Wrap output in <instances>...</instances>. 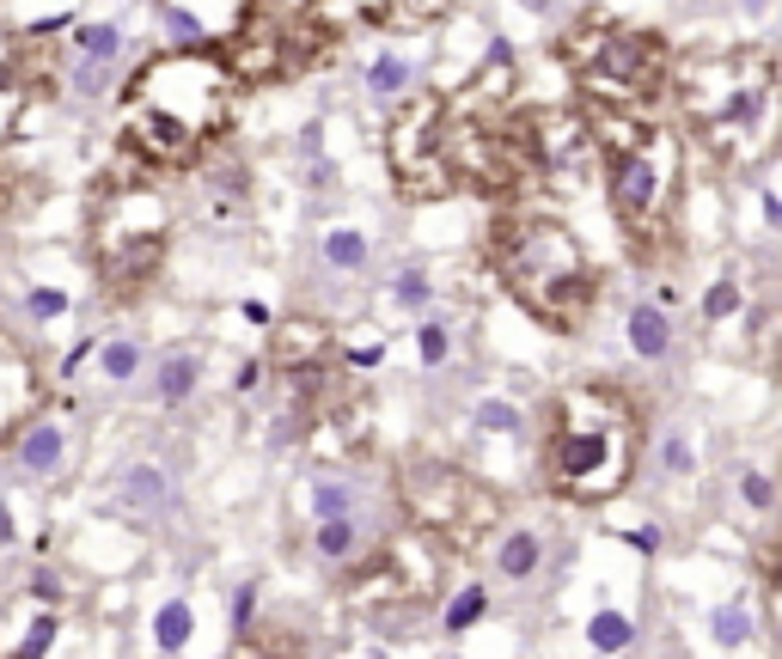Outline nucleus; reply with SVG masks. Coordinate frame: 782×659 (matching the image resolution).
<instances>
[{
  "label": "nucleus",
  "instance_id": "f257e3e1",
  "mask_svg": "<svg viewBox=\"0 0 782 659\" xmlns=\"http://www.w3.org/2000/svg\"><path fill=\"white\" fill-rule=\"evenodd\" d=\"M239 79L221 50H165L135 67L122 93V153L147 172H184L226 129Z\"/></svg>",
  "mask_w": 782,
  "mask_h": 659
},
{
  "label": "nucleus",
  "instance_id": "f03ea898",
  "mask_svg": "<svg viewBox=\"0 0 782 659\" xmlns=\"http://www.w3.org/2000/svg\"><path fill=\"white\" fill-rule=\"evenodd\" d=\"M642 458V422L636 403L618 385H563L544 403L538 434V471L544 488L575 507H599L630 488Z\"/></svg>",
  "mask_w": 782,
  "mask_h": 659
},
{
  "label": "nucleus",
  "instance_id": "7ed1b4c3",
  "mask_svg": "<svg viewBox=\"0 0 782 659\" xmlns=\"http://www.w3.org/2000/svg\"><path fill=\"white\" fill-rule=\"evenodd\" d=\"M690 134L728 165H758L782 147V67L764 50H716L673 74Z\"/></svg>",
  "mask_w": 782,
  "mask_h": 659
},
{
  "label": "nucleus",
  "instance_id": "20e7f679",
  "mask_svg": "<svg viewBox=\"0 0 782 659\" xmlns=\"http://www.w3.org/2000/svg\"><path fill=\"white\" fill-rule=\"evenodd\" d=\"M587 117H593L606 202L623 245L636 257H661V245L673 238V208H678V134L649 122V110L587 105Z\"/></svg>",
  "mask_w": 782,
  "mask_h": 659
},
{
  "label": "nucleus",
  "instance_id": "39448f33",
  "mask_svg": "<svg viewBox=\"0 0 782 659\" xmlns=\"http://www.w3.org/2000/svg\"><path fill=\"white\" fill-rule=\"evenodd\" d=\"M490 269L544 330L569 336L593 312L599 276L587 263L581 238L550 214H502L490 226Z\"/></svg>",
  "mask_w": 782,
  "mask_h": 659
},
{
  "label": "nucleus",
  "instance_id": "423d86ee",
  "mask_svg": "<svg viewBox=\"0 0 782 659\" xmlns=\"http://www.w3.org/2000/svg\"><path fill=\"white\" fill-rule=\"evenodd\" d=\"M569 79L581 86L587 105L606 110H649L673 79V55L654 31L642 25H618V19H581L563 31L557 43Z\"/></svg>",
  "mask_w": 782,
  "mask_h": 659
},
{
  "label": "nucleus",
  "instance_id": "0eeeda50",
  "mask_svg": "<svg viewBox=\"0 0 782 659\" xmlns=\"http://www.w3.org/2000/svg\"><path fill=\"white\" fill-rule=\"evenodd\" d=\"M147 165L122 153V172L105 177V196H98V220H93V263L105 276L110 293H135L141 281H153V269L165 263V245H172V214L165 196L147 190Z\"/></svg>",
  "mask_w": 782,
  "mask_h": 659
},
{
  "label": "nucleus",
  "instance_id": "6e6552de",
  "mask_svg": "<svg viewBox=\"0 0 782 659\" xmlns=\"http://www.w3.org/2000/svg\"><path fill=\"white\" fill-rule=\"evenodd\" d=\"M336 43V0H245L239 31L221 43L239 86H276L288 74L331 55Z\"/></svg>",
  "mask_w": 782,
  "mask_h": 659
},
{
  "label": "nucleus",
  "instance_id": "1a4fd4ad",
  "mask_svg": "<svg viewBox=\"0 0 782 659\" xmlns=\"http://www.w3.org/2000/svg\"><path fill=\"white\" fill-rule=\"evenodd\" d=\"M398 501L404 519L416 531L440 543V550H471V543L490 538V526L502 519V501L483 476L459 471L447 458H410L398 476Z\"/></svg>",
  "mask_w": 782,
  "mask_h": 659
},
{
  "label": "nucleus",
  "instance_id": "9d476101",
  "mask_svg": "<svg viewBox=\"0 0 782 659\" xmlns=\"http://www.w3.org/2000/svg\"><path fill=\"white\" fill-rule=\"evenodd\" d=\"M452 105L440 93H404L392 122H385V165L392 184L410 202H440L459 184V159H452Z\"/></svg>",
  "mask_w": 782,
  "mask_h": 659
},
{
  "label": "nucleus",
  "instance_id": "9b49d317",
  "mask_svg": "<svg viewBox=\"0 0 782 659\" xmlns=\"http://www.w3.org/2000/svg\"><path fill=\"white\" fill-rule=\"evenodd\" d=\"M435 586H440V543L410 526L404 538L379 543L361 568H349L343 598L355 611L385 617V611H404V605H416V598H428Z\"/></svg>",
  "mask_w": 782,
  "mask_h": 659
},
{
  "label": "nucleus",
  "instance_id": "f8f14e48",
  "mask_svg": "<svg viewBox=\"0 0 782 659\" xmlns=\"http://www.w3.org/2000/svg\"><path fill=\"white\" fill-rule=\"evenodd\" d=\"M764 623H770V611L746 605V598H728V605L703 611V641L716 647L721 659H752V653H764V641H770Z\"/></svg>",
  "mask_w": 782,
  "mask_h": 659
},
{
  "label": "nucleus",
  "instance_id": "ddd939ff",
  "mask_svg": "<svg viewBox=\"0 0 782 659\" xmlns=\"http://www.w3.org/2000/svg\"><path fill=\"white\" fill-rule=\"evenodd\" d=\"M31 409H38V367L25 360V348H19V343L0 336V440L13 434Z\"/></svg>",
  "mask_w": 782,
  "mask_h": 659
},
{
  "label": "nucleus",
  "instance_id": "4468645a",
  "mask_svg": "<svg viewBox=\"0 0 782 659\" xmlns=\"http://www.w3.org/2000/svg\"><path fill=\"white\" fill-rule=\"evenodd\" d=\"M623 336H630V355L636 360H666L673 355V317H666V305H630V317H623Z\"/></svg>",
  "mask_w": 782,
  "mask_h": 659
},
{
  "label": "nucleus",
  "instance_id": "2eb2a0df",
  "mask_svg": "<svg viewBox=\"0 0 782 659\" xmlns=\"http://www.w3.org/2000/svg\"><path fill=\"white\" fill-rule=\"evenodd\" d=\"M538 568H544V538L532 526H514L495 543V574H502V581H532Z\"/></svg>",
  "mask_w": 782,
  "mask_h": 659
},
{
  "label": "nucleus",
  "instance_id": "dca6fc26",
  "mask_svg": "<svg viewBox=\"0 0 782 659\" xmlns=\"http://www.w3.org/2000/svg\"><path fill=\"white\" fill-rule=\"evenodd\" d=\"M447 7L452 0H355V19H367V25H428Z\"/></svg>",
  "mask_w": 782,
  "mask_h": 659
},
{
  "label": "nucleus",
  "instance_id": "f3484780",
  "mask_svg": "<svg viewBox=\"0 0 782 659\" xmlns=\"http://www.w3.org/2000/svg\"><path fill=\"white\" fill-rule=\"evenodd\" d=\"M62 452H67V434L55 422H31L25 440H19V464H25L31 476H55L62 471Z\"/></svg>",
  "mask_w": 782,
  "mask_h": 659
},
{
  "label": "nucleus",
  "instance_id": "a211bd4d",
  "mask_svg": "<svg viewBox=\"0 0 782 659\" xmlns=\"http://www.w3.org/2000/svg\"><path fill=\"white\" fill-rule=\"evenodd\" d=\"M587 647H593V653H630V647H636V617L618 611V605L593 611V617H587Z\"/></svg>",
  "mask_w": 782,
  "mask_h": 659
},
{
  "label": "nucleus",
  "instance_id": "6ab92c4d",
  "mask_svg": "<svg viewBox=\"0 0 782 659\" xmlns=\"http://www.w3.org/2000/svg\"><path fill=\"white\" fill-rule=\"evenodd\" d=\"M196 385H202V355L196 348H178V355H165L160 360V403H184V397H196Z\"/></svg>",
  "mask_w": 782,
  "mask_h": 659
},
{
  "label": "nucleus",
  "instance_id": "aec40b11",
  "mask_svg": "<svg viewBox=\"0 0 782 659\" xmlns=\"http://www.w3.org/2000/svg\"><path fill=\"white\" fill-rule=\"evenodd\" d=\"M733 488H740V507H746L752 519H776V514H782V488H776V476L758 471V464H746V471L733 476Z\"/></svg>",
  "mask_w": 782,
  "mask_h": 659
},
{
  "label": "nucleus",
  "instance_id": "412c9836",
  "mask_svg": "<svg viewBox=\"0 0 782 659\" xmlns=\"http://www.w3.org/2000/svg\"><path fill=\"white\" fill-rule=\"evenodd\" d=\"M122 495H129V507L160 514V507H165V471H160V464H135L129 483H122Z\"/></svg>",
  "mask_w": 782,
  "mask_h": 659
},
{
  "label": "nucleus",
  "instance_id": "4be33fe9",
  "mask_svg": "<svg viewBox=\"0 0 782 659\" xmlns=\"http://www.w3.org/2000/svg\"><path fill=\"white\" fill-rule=\"evenodd\" d=\"M324 263L331 269H367V238L355 226H331L324 233Z\"/></svg>",
  "mask_w": 782,
  "mask_h": 659
},
{
  "label": "nucleus",
  "instance_id": "5701e85b",
  "mask_svg": "<svg viewBox=\"0 0 782 659\" xmlns=\"http://www.w3.org/2000/svg\"><path fill=\"white\" fill-rule=\"evenodd\" d=\"M184 641H190V605H184V598H172V605L153 617V647H160V653H178Z\"/></svg>",
  "mask_w": 782,
  "mask_h": 659
},
{
  "label": "nucleus",
  "instance_id": "b1692460",
  "mask_svg": "<svg viewBox=\"0 0 782 659\" xmlns=\"http://www.w3.org/2000/svg\"><path fill=\"white\" fill-rule=\"evenodd\" d=\"M98 372H105L110 385L135 379V372H141V348H135L129 336H117V343H105V348H98Z\"/></svg>",
  "mask_w": 782,
  "mask_h": 659
},
{
  "label": "nucleus",
  "instance_id": "393cba45",
  "mask_svg": "<svg viewBox=\"0 0 782 659\" xmlns=\"http://www.w3.org/2000/svg\"><path fill=\"white\" fill-rule=\"evenodd\" d=\"M483 611H490V586H464V593H459V598H452V605H447V617H440V623H447L452 635H464V629H471V623L483 617Z\"/></svg>",
  "mask_w": 782,
  "mask_h": 659
},
{
  "label": "nucleus",
  "instance_id": "a878e982",
  "mask_svg": "<svg viewBox=\"0 0 782 659\" xmlns=\"http://www.w3.org/2000/svg\"><path fill=\"white\" fill-rule=\"evenodd\" d=\"M367 86L379 98H404V86H410V62H398V55H379V62L367 67Z\"/></svg>",
  "mask_w": 782,
  "mask_h": 659
},
{
  "label": "nucleus",
  "instance_id": "bb28decb",
  "mask_svg": "<svg viewBox=\"0 0 782 659\" xmlns=\"http://www.w3.org/2000/svg\"><path fill=\"white\" fill-rule=\"evenodd\" d=\"M55 641V611H31V629L19 647H7V659H43V647Z\"/></svg>",
  "mask_w": 782,
  "mask_h": 659
},
{
  "label": "nucleus",
  "instance_id": "cd10ccee",
  "mask_svg": "<svg viewBox=\"0 0 782 659\" xmlns=\"http://www.w3.org/2000/svg\"><path fill=\"white\" fill-rule=\"evenodd\" d=\"M349 550H355V526H349V519H319V555L324 562H343Z\"/></svg>",
  "mask_w": 782,
  "mask_h": 659
},
{
  "label": "nucleus",
  "instance_id": "c85d7f7f",
  "mask_svg": "<svg viewBox=\"0 0 782 659\" xmlns=\"http://www.w3.org/2000/svg\"><path fill=\"white\" fill-rule=\"evenodd\" d=\"M733 312H740V281L721 276L716 288L703 293V317H709V324H721V317H733Z\"/></svg>",
  "mask_w": 782,
  "mask_h": 659
},
{
  "label": "nucleus",
  "instance_id": "c756f323",
  "mask_svg": "<svg viewBox=\"0 0 782 659\" xmlns=\"http://www.w3.org/2000/svg\"><path fill=\"white\" fill-rule=\"evenodd\" d=\"M519 422H526V415H519L514 403H502V397H495V403H478V428H483V434H519Z\"/></svg>",
  "mask_w": 782,
  "mask_h": 659
},
{
  "label": "nucleus",
  "instance_id": "7c9ffc66",
  "mask_svg": "<svg viewBox=\"0 0 782 659\" xmlns=\"http://www.w3.org/2000/svg\"><path fill=\"white\" fill-rule=\"evenodd\" d=\"M81 50L98 55V62H110V55L122 50V31H117V25H86V31H81Z\"/></svg>",
  "mask_w": 782,
  "mask_h": 659
},
{
  "label": "nucleus",
  "instance_id": "2f4dec72",
  "mask_svg": "<svg viewBox=\"0 0 782 659\" xmlns=\"http://www.w3.org/2000/svg\"><path fill=\"white\" fill-rule=\"evenodd\" d=\"M416 343H422V367H440V360L452 355V336H447V324H422V330H416Z\"/></svg>",
  "mask_w": 782,
  "mask_h": 659
},
{
  "label": "nucleus",
  "instance_id": "473e14b6",
  "mask_svg": "<svg viewBox=\"0 0 782 659\" xmlns=\"http://www.w3.org/2000/svg\"><path fill=\"white\" fill-rule=\"evenodd\" d=\"M312 507H319V519H349V488L343 483H319Z\"/></svg>",
  "mask_w": 782,
  "mask_h": 659
},
{
  "label": "nucleus",
  "instance_id": "72a5a7b5",
  "mask_svg": "<svg viewBox=\"0 0 782 659\" xmlns=\"http://www.w3.org/2000/svg\"><path fill=\"white\" fill-rule=\"evenodd\" d=\"M666 471H673V476H690V440H685V434H666Z\"/></svg>",
  "mask_w": 782,
  "mask_h": 659
},
{
  "label": "nucleus",
  "instance_id": "f704fd0d",
  "mask_svg": "<svg viewBox=\"0 0 782 659\" xmlns=\"http://www.w3.org/2000/svg\"><path fill=\"white\" fill-rule=\"evenodd\" d=\"M398 300L404 305H422L428 300V276H416V269H410V276H398Z\"/></svg>",
  "mask_w": 782,
  "mask_h": 659
},
{
  "label": "nucleus",
  "instance_id": "c9c22d12",
  "mask_svg": "<svg viewBox=\"0 0 782 659\" xmlns=\"http://www.w3.org/2000/svg\"><path fill=\"white\" fill-rule=\"evenodd\" d=\"M233 659H288V653H281V641H245Z\"/></svg>",
  "mask_w": 782,
  "mask_h": 659
},
{
  "label": "nucleus",
  "instance_id": "e433bc0d",
  "mask_svg": "<svg viewBox=\"0 0 782 659\" xmlns=\"http://www.w3.org/2000/svg\"><path fill=\"white\" fill-rule=\"evenodd\" d=\"M31 312H38V317H55V312H67V293H31Z\"/></svg>",
  "mask_w": 782,
  "mask_h": 659
},
{
  "label": "nucleus",
  "instance_id": "4c0bfd02",
  "mask_svg": "<svg viewBox=\"0 0 782 659\" xmlns=\"http://www.w3.org/2000/svg\"><path fill=\"white\" fill-rule=\"evenodd\" d=\"M251 611H257V593H251V586H245V593L233 598V623H239V635L251 629Z\"/></svg>",
  "mask_w": 782,
  "mask_h": 659
},
{
  "label": "nucleus",
  "instance_id": "58836bf2",
  "mask_svg": "<svg viewBox=\"0 0 782 659\" xmlns=\"http://www.w3.org/2000/svg\"><path fill=\"white\" fill-rule=\"evenodd\" d=\"M0 543H19V526H13V507L0 501Z\"/></svg>",
  "mask_w": 782,
  "mask_h": 659
},
{
  "label": "nucleus",
  "instance_id": "ea45409f",
  "mask_svg": "<svg viewBox=\"0 0 782 659\" xmlns=\"http://www.w3.org/2000/svg\"><path fill=\"white\" fill-rule=\"evenodd\" d=\"M257 372H264V367H257V360H245V367H239V391H257V385H264Z\"/></svg>",
  "mask_w": 782,
  "mask_h": 659
},
{
  "label": "nucleus",
  "instance_id": "a19ab883",
  "mask_svg": "<svg viewBox=\"0 0 782 659\" xmlns=\"http://www.w3.org/2000/svg\"><path fill=\"white\" fill-rule=\"evenodd\" d=\"M758 202H764V220H770V226H776V233H782V202L770 196V190H764V196H758Z\"/></svg>",
  "mask_w": 782,
  "mask_h": 659
},
{
  "label": "nucleus",
  "instance_id": "79ce46f5",
  "mask_svg": "<svg viewBox=\"0 0 782 659\" xmlns=\"http://www.w3.org/2000/svg\"><path fill=\"white\" fill-rule=\"evenodd\" d=\"M733 7H740L746 19H758V13H770V0H733Z\"/></svg>",
  "mask_w": 782,
  "mask_h": 659
},
{
  "label": "nucleus",
  "instance_id": "37998d69",
  "mask_svg": "<svg viewBox=\"0 0 782 659\" xmlns=\"http://www.w3.org/2000/svg\"><path fill=\"white\" fill-rule=\"evenodd\" d=\"M519 7H526V13H550V0H519Z\"/></svg>",
  "mask_w": 782,
  "mask_h": 659
}]
</instances>
